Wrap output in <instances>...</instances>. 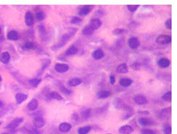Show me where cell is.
Returning a JSON list of instances; mask_svg holds the SVG:
<instances>
[{
    "instance_id": "46",
    "label": "cell",
    "mask_w": 177,
    "mask_h": 134,
    "mask_svg": "<svg viewBox=\"0 0 177 134\" xmlns=\"http://www.w3.org/2000/svg\"><path fill=\"white\" fill-rule=\"evenodd\" d=\"M2 81V78H1V76H0V82Z\"/></svg>"
},
{
    "instance_id": "20",
    "label": "cell",
    "mask_w": 177,
    "mask_h": 134,
    "mask_svg": "<svg viewBox=\"0 0 177 134\" xmlns=\"http://www.w3.org/2000/svg\"><path fill=\"white\" fill-rule=\"evenodd\" d=\"M92 55L95 59H100L104 57L105 54H104L103 51L102 50V49H96V50L92 53Z\"/></svg>"
},
{
    "instance_id": "44",
    "label": "cell",
    "mask_w": 177,
    "mask_h": 134,
    "mask_svg": "<svg viewBox=\"0 0 177 134\" xmlns=\"http://www.w3.org/2000/svg\"><path fill=\"white\" fill-rule=\"evenodd\" d=\"M2 134H10L9 133H2Z\"/></svg>"
},
{
    "instance_id": "24",
    "label": "cell",
    "mask_w": 177,
    "mask_h": 134,
    "mask_svg": "<svg viewBox=\"0 0 177 134\" xmlns=\"http://www.w3.org/2000/svg\"><path fill=\"white\" fill-rule=\"evenodd\" d=\"M78 49L76 48V46H72L67 49L65 54H66V55H67V56H71V55H76V53H78Z\"/></svg>"
},
{
    "instance_id": "31",
    "label": "cell",
    "mask_w": 177,
    "mask_h": 134,
    "mask_svg": "<svg viewBox=\"0 0 177 134\" xmlns=\"http://www.w3.org/2000/svg\"><path fill=\"white\" fill-rule=\"evenodd\" d=\"M162 98H163L164 101L169 102H169L172 101V92L169 91V92H166V93L163 96Z\"/></svg>"
},
{
    "instance_id": "6",
    "label": "cell",
    "mask_w": 177,
    "mask_h": 134,
    "mask_svg": "<svg viewBox=\"0 0 177 134\" xmlns=\"http://www.w3.org/2000/svg\"><path fill=\"white\" fill-rule=\"evenodd\" d=\"M45 123H46L45 120L42 116L35 117L33 120V126L35 128H37V129H40L42 127H43L45 126Z\"/></svg>"
},
{
    "instance_id": "19",
    "label": "cell",
    "mask_w": 177,
    "mask_h": 134,
    "mask_svg": "<svg viewBox=\"0 0 177 134\" xmlns=\"http://www.w3.org/2000/svg\"><path fill=\"white\" fill-rule=\"evenodd\" d=\"M10 54L8 52H4L0 55V61L3 63V64H7L9 63L10 61Z\"/></svg>"
},
{
    "instance_id": "3",
    "label": "cell",
    "mask_w": 177,
    "mask_h": 134,
    "mask_svg": "<svg viewBox=\"0 0 177 134\" xmlns=\"http://www.w3.org/2000/svg\"><path fill=\"white\" fill-rule=\"evenodd\" d=\"M133 99L134 102H135L137 105H139V106H144V105L148 103L147 98L142 94L136 95V96H134Z\"/></svg>"
},
{
    "instance_id": "34",
    "label": "cell",
    "mask_w": 177,
    "mask_h": 134,
    "mask_svg": "<svg viewBox=\"0 0 177 134\" xmlns=\"http://www.w3.org/2000/svg\"><path fill=\"white\" fill-rule=\"evenodd\" d=\"M139 7V5H127V9L132 12H134L138 9Z\"/></svg>"
},
{
    "instance_id": "26",
    "label": "cell",
    "mask_w": 177,
    "mask_h": 134,
    "mask_svg": "<svg viewBox=\"0 0 177 134\" xmlns=\"http://www.w3.org/2000/svg\"><path fill=\"white\" fill-rule=\"evenodd\" d=\"M93 32H94V29H93L90 25H85L83 29V34L84 35V36H91V35L93 33Z\"/></svg>"
},
{
    "instance_id": "5",
    "label": "cell",
    "mask_w": 177,
    "mask_h": 134,
    "mask_svg": "<svg viewBox=\"0 0 177 134\" xmlns=\"http://www.w3.org/2000/svg\"><path fill=\"white\" fill-rule=\"evenodd\" d=\"M139 124L142 126H150L154 124L153 120L148 117H141L138 119Z\"/></svg>"
},
{
    "instance_id": "4",
    "label": "cell",
    "mask_w": 177,
    "mask_h": 134,
    "mask_svg": "<svg viewBox=\"0 0 177 134\" xmlns=\"http://www.w3.org/2000/svg\"><path fill=\"white\" fill-rule=\"evenodd\" d=\"M22 134H40L41 132L39 131V129L35 128V127H30V128H27V127H22L19 129Z\"/></svg>"
},
{
    "instance_id": "23",
    "label": "cell",
    "mask_w": 177,
    "mask_h": 134,
    "mask_svg": "<svg viewBox=\"0 0 177 134\" xmlns=\"http://www.w3.org/2000/svg\"><path fill=\"white\" fill-rule=\"evenodd\" d=\"M111 96V92L108 90H103V91H100V92H98L97 94V96L98 98L100 99H106Z\"/></svg>"
},
{
    "instance_id": "16",
    "label": "cell",
    "mask_w": 177,
    "mask_h": 134,
    "mask_svg": "<svg viewBox=\"0 0 177 134\" xmlns=\"http://www.w3.org/2000/svg\"><path fill=\"white\" fill-rule=\"evenodd\" d=\"M28 98V95L25 94V93H22V92H18L16 95V103L19 105V104L23 103V102L25 101Z\"/></svg>"
},
{
    "instance_id": "17",
    "label": "cell",
    "mask_w": 177,
    "mask_h": 134,
    "mask_svg": "<svg viewBox=\"0 0 177 134\" xmlns=\"http://www.w3.org/2000/svg\"><path fill=\"white\" fill-rule=\"evenodd\" d=\"M92 9H93L92 5H84L80 9L79 12V14L80 16H86V15L90 13Z\"/></svg>"
},
{
    "instance_id": "33",
    "label": "cell",
    "mask_w": 177,
    "mask_h": 134,
    "mask_svg": "<svg viewBox=\"0 0 177 134\" xmlns=\"http://www.w3.org/2000/svg\"><path fill=\"white\" fill-rule=\"evenodd\" d=\"M36 19L38 21H42L43 20L44 18H46V14H45V12H38L36 13Z\"/></svg>"
},
{
    "instance_id": "11",
    "label": "cell",
    "mask_w": 177,
    "mask_h": 134,
    "mask_svg": "<svg viewBox=\"0 0 177 134\" xmlns=\"http://www.w3.org/2000/svg\"><path fill=\"white\" fill-rule=\"evenodd\" d=\"M72 125L69 122H62L61 124L59 126V130L62 133H69L72 129Z\"/></svg>"
},
{
    "instance_id": "25",
    "label": "cell",
    "mask_w": 177,
    "mask_h": 134,
    "mask_svg": "<svg viewBox=\"0 0 177 134\" xmlns=\"http://www.w3.org/2000/svg\"><path fill=\"white\" fill-rule=\"evenodd\" d=\"M82 83V79L79 78H73L71 79L68 82V85L70 86H77V85H80Z\"/></svg>"
},
{
    "instance_id": "41",
    "label": "cell",
    "mask_w": 177,
    "mask_h": 134,
    "mask_svg": "<svg viewBox=\"0 0 177 134\" xmlns=\"http://www.w3.org/2000/svg\"><path fill=\"white\" fill-rule=\"evenodd\" d=\"M109 79H110V83L112 84V85H114L115 83V78L114 76H110V77H109Z\"/></svg>"
},
{
    "instance_id": "2",
    "label": "cell",
    "mask_w": 177,
    "mask_h": 134,
    "mask_svg": "<svg viewBox=\"0 0 177 134\" xmlns=\"http://www.w3.org/2000/svg\"><path fill=\"white\" fill-rule=\"evenodd\" d=\"M171 41H172V37L169 35H159L156 39L157 43L160 45H167L170 43Z\"/></svg>"
},
{
    "instance_id": "45",
    "label": "cell",
    "mask_w": 177,
    "mask_h": 134,
    "mask_svg": "<svg viewBox=\"0 0 177 134\" xmlns=\"http://www.w3.org/2000/svg\"><path fill=\"white\" fill-rule=\"evenodd\" d=\"M1 32H2V29H1V27H0V34H1Z\"/></svg>"
},
{
    "instance_id": "40",
    "label": "cell",
    "mask_w": 177,
    "mask_h": 134,
    "mask_svg": "<svg viewBox=\"0 0 177 134\" xmlns=\"http://www.w3.org/2000/svg\"><path fill=\"white\" fill-rule=\"evenodd\" d=\"M61 90H62V92H64L65 94H71L72 92L70 90H69L68 89L64 87V86H62V87H61Z\"/></svg>"
},
{
    "instance_id": "35",
    "label": "cell",
    "mask_w": 177,
    "mask_h": 134,
    "mask_svg": "<svg viewBox=\"0 0 177 134\" xmlns=\"http://www.w3.org/2000/svg\"><path fill=\"white\" fill-rule=\"evenodd\" d=\"M82 21H83L82 18L75 16V17H72V19L70 20V23H71L72 24H79V23H80Z\"/></svg>"
},
{
    "instance_id": "30",
    "label": "cell",
    "mask_w": 177,
    "mask_h": 134,
    "mask_svg": "<svg viewBox=\"0 0 177 134\" xmlns=\"http://www.w3.org/2000/svg\"><path fill=\"white\" fill-rule=\"evenodd\" d=\"M40 83H41V79L38 78L32 79H30V80L29 81V83L32 85V87H36V86L39 85V84Z\"/></svg>"
},
{
    "instance_id": "28",
    "label": "cell",
    "mask_w": 177,
    "mask_h": 134,
    "mask_svg": "<svg viewBox=\"0 0 177 134\" xmlns=\"http://www.w3.org/2000/svg\"><path fill=\"white\" fill-rule=\"evenodd\" d=\"M22 48L24 50H31L35 48V44L33 42H26L23 44Z\"/></svg>"
},
{
    "instance_id": "9",
    "label": "cell",
    "mask_w": 177,
    "mask_h": 134,
    "mask_svg": "<svg viewBox=\"0 0 177 134\" xmlns=\"http://www.w3.org/2000/svg\"><path fill=\"white\" fill-rule=\"evenodd\" d=\"M134 131L133 128L129 125H124L122 126L119 129V133L120 134H131L133 133Z\"/></svg>"
},
{
    "instance_id": "22",
    "label": "cell",
    "mask_w": 177,
    "mask_h": 134,
    "mask_svg": "<svg viewBox=\"0 0 177 134\" xmlns=\"http://www.w3.org/2000/svg\"><path fill=\"white\" fill-rule=\"evenodd\" d=\"M133 80L129 78H122L120 80V85H122L123 87H129L132 85Z\"/></svg>"
},
{
    "instance_id": "15",
    "label": "cell",
    "mask_w": 177,
    "mask_h": 134,
    "mask_svg": "<svg viewBox=\"0 0 177 134\" xmlns=\"http://www.w3.org/2000/svg\"><path fill=\"white\" fill-rule=\"evenodd\" d=\"M157 64L162 69H165V68H167V67L169 66L170 60L169 59H166V58H161L160 59L158 60Z\"/></svg>"
},
{
    "instance_id": "21",
    "label": "cell",
    "mask_w": 177,
    "mask_h": 134,
    "mask_svg": "<svg viewBox=\"0 0 177 134\" xmlns=\"http://www.w3.org/2000/svg\"><path fill=\"white\" fill-rule=\"evenodd\" d=\"M128 71H129V68H128V66H127L126 63L120 64V66L117 67V69H116V72L120 74L127 73Z\"/></svg>"
},
{
    "instance_id": "32",
    "label": "cell",
    "mask_w": 177,
    "mask_h": 134,
    "mask_svg": "<svg viewBox=\"0 0 177 134\" xmlns=\"http://www.w3.org/2000/svg\"><path fill=\"white\" fill-rule=\"evenodd\" d=\"M141 134H156V131L148 128H144L141 130Z\"/></svg>"
},
{
    "instance_id": "12",
    "label": "cell",
    "mask_w": 177,
    "mask_h": 134,
    "mask_svg": "<svg viewBox=\"0 0 177 134\" xmlns=\"http://www.w3.org/2000/svg\"><path fill=\"white\" fill-rule=\"evenodd\" d=\"M39 107V101L36 99H31L27 104V109L29 111H35Z\"/></svg>"
},
{
    "instance_id": "29",
    "label": "cell",
    "mask_w": 177,
    "mask_h": 134,
    "mask_svg": "<svg viewBox=\"0 0 177 134\" xmlns=\"http://www.w3.org/2000/svg\"><path fill=\"white\" fill-rule=\"evenodd\" d=\"M81 114H82V117H83V120H88L91 116L92 110L90 109H86L85 110H83Z\"/></svg>"
},
{
    "instance_id": "18",
    "label": "cell",
    "mask_w": 177,
    "mask_h": 134,
    "mask_svg": "<svg viewBox=\"0 0 177 134\" xmlns=\"http://www.w3.org/2000/svg\"><path fill=\"white\" fill-rule=\"evenodd\" d=\"M7 38L9 40H12V41H16L19 39V36H18V32L15 31V30H11L8 32L7 34Z\"/></svg>"
},
{
    "instance_id": "27",
    "label": "cell",
    "mask_w": 177,
    "mask_h": 134,
    "mask_svg": "<svg viewBox=\"0 0 177 134\" xmlns=\"http://www.w3.org/2000/svg\"><path fill=\"white\" fill-rule=\"evenodd\" d=\"M92 127L90 126H85L80 127L78 129V133L79 134H88L91 131Z\"/></svg>"
},
{
    "instance_id": "13",
    "label": "cell",
    "mask_w": 177,
    "mask_h": 134,
    "mask_svg": "<svg viewBox=\"0 0 177 134\" xmlns=\"http://www.w3.org/2000/svg\"><path fill=\"white\" fill-rule=\"evenodd\" d=\"M25 23L28 26H31L34 24V18L31 12L28 11L25 15Z\"/></svg>"
},
{
    "instance_id": "37",
    "label": "cell",
    "mask_w": 177,
    "mask_h": 134,
    "mask_svg": "<svg viewBox=\"0 0 177 134\" xmlns=\"http://www.w3.org/2000/svg\"><path fill=\"white\" fill-rule=\"evenodd\" d=\"M123 32H125V29H115L113 31V35H116V36L122 34Z\"/></svg>"
},
{
    "instance_id": "43",
    "label": "cell",
    "mask_w": 177,
    "mask_h": 134,
    "mask_svg": "<svg viewBox=\"0 0 177 134\" xmlns=\"http://www.w3.org/2000/svg\"><path fill=\"white\" fill-rule=\"evenodd\" d=\"M3 106H4V103L0 99V109H2Z\"/></svg>"
},
{
    "instance_id": "14",
    "label": "cell",
    "mask_w": 177,
    "mask_h": 134,
    "mask_svg": "<svg viewBox=\"0 0 177 134\" xmlns=\"http://www.w3.org/2000/svg\"><path fill=\"white\" fill-rule=\"evenodd\" d=\"M89 25L91 26V27L94 30L98 29L99 28L101 27L102 25V21L99 19V18H92L91 19L90 22V24Z\"/></svg>"
},
{
    "instance_id": "7",
    "label": "cell",
    "mask_w": 177,
    "mask_h": 134,
    "mask_svg": "<svg viewBox=\"0 0 177 134\" xmlns=\"http://www.w3.org/2000/svg\"><path fill=\"white\" fill-rule=\"evenodd\" d=\"M128 44H129V46L130 48L133 49H136L140 46V42L136 37H131V38H129Z\"/></svg>"
},
{
    "instance_id": "36",
    "label": "cell",
    "mask_w": 177,
    "mask_h": 134,
    "mask_svg": "<svg viewBox=\"0 0 177 134\" xmlns=\"http://www.w3.org/2000/svg\"><path fill=\"white\" fill-rule=\"evenodd\" d=\"M164 134H172V127L171 126H166L163 128Z\"/></svg>"
},
{
    "instance_id": "8",
    "label": "cell",
    "mask_w": 177,
    "mask_h": 134,
    "mask_svg": "<svg viewBox=\"0 0 177 134\" xmlns=\"http://www.w3.org/2000/svg\"><path fill=\"white\" fill-rule=\"evenodd\" d=\"M54 68H55V71H57L58 72H60V73L66 72L69 69V66L67 64H65V63H56Z\"/></svg>"
},
{
    "instance_id": "38",
    "label": "cell",
    "mask_w": 177,
    "mask_h": 134,
    "mask_svg": "<svg viewBox=\"0 0 177 134\" xmlns=\"http://www.w3.org/2000/svg\"><path fill=\"white\" fill-rule=\"evenodd\" d=\"M165 24H166V27L168 29H172V18H168V19L166 21V23H165Z\"/></svg>"
},
{
    "instance_id": "42",
    "label": "cell",
    "mask_w": 177,
    "mask_h": 134,
    "mask_svg": "<svg viewBox=\"0 0 177 134\" xmlns=\"http://www.w3.org/2000/svg\"><path fill=\"white\" fill-rule=\"evenodd\" d=\"M139 113H142V114H146V115H149V114H150V113H149L148 111H139Z\"/></svg>"
},
{
    "instance_id": "47",
    "label": "cell",
    "mask_w": 177,
    "mask_h": 134,
    "mask_svg": "<svg viewBox=\"0 0 177 134\" xmlns=\"http://www.w3.org/2000/svg\"><path fill=\"white\" fill-rule=\"evenodd\" d=\"M1 124H2V122H0V126H1Z\"/></svg>"
},
{
    "instance_id": "39",
    "label": "cell",
    "mask_w": 177,
    "mask_h": 134,
    "mask_svg": "<svg viewBox=\"0 0 177 134\" xmlns=\"http://www.w3.org/2000/svg\"><path fill=\"white\" fill-rule=\"evenodd\" d=\"M140 64L139 62H134L131 66L132 69H134V70H139V69H140Z\"/></svg>"
},
{
    "instance_id": "1",
    "label": "cell",
    "mask_w": 177,
    "mask_h": 134,
    "mask_svg": "<svg viewBox=\"0 0 177 134\" xmlns=\"http://www.w3.org/2000/svg\"><path fill=\"white\" fill-rule=\"evenodd\" d=\"M23 121H24V120H23V117L15 118L14 120H12L11 122L7 125L6 126H5V129H7L8 130L12 129H16V128H18V127L20 126L22 122H23Z\"/></svg>"
},
{
    "instance_id": "10",
    "label": "cell",
    "mask_w": 177,
    "mask_h": 134,
    "mask_svg": "<svg viewBox=\"0 0 177 134\" xmlns=\"http://www.w3.org/2000/svg\"><path fill=\"white\" fill-rule=\"evenodd\" d=\"M46 98L49 100L51 99H56V100H62V96L58 92L55 91H52V92H48L46 94Z\"/></svg>"
}]
</instances>
